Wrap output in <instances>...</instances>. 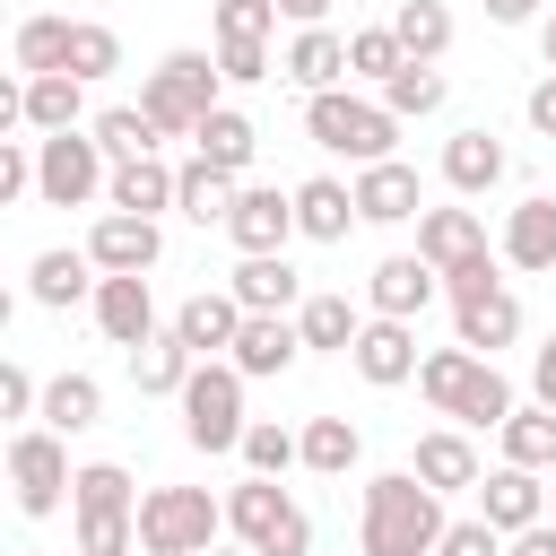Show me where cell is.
Segmentation results:
<instances>
[{"label": "cell", "mask_w": 556, "mask_h": 556, "mask_svg": "<svg viewBox=\"0 0 556 556\" xmlns=\"http://www.w3.org/2000/svg\"><path fill=\"white\" fill-rule=\"evenodd\" d=\"M348 365L374 382V391H391V382H408L426 356H417V321H382V313H365V330H356V348H348Z\"/></svg>", "instance_id": "15"}, {"label": "cell", "mask_w": 556, "mask_h": 556, "mask_svg": "<svg viewBox=\"0 0 556 556\" xmlns=\"http://www.w3.org/2000/svg\"><path fill=\"white\" fill-rule=\"evenodd\" d=\"M278 17H295V26H321V17H330V0H278Z\"/></svg>", "instance_id": "55"}, {"label": "cell", "mask_w": 556, "mask_h": 556, "mask_svg": "<svg viewBox=\"0 0 556 556\" xmlns=\"http://www.w3.org/2000/svg\"><path fill=\"white\" fill-rule=\"evenodd\" d=\"M495 287H504V278H495V252H486V261H469V269H452V278H443V295H452V304H469V295H495Z\"/></svg>", "instance_id": "50"}, {"label": "cell", "mask_w": 556, "mask_h": 556, "mask_svg": "<svg viewBox=\"0 0 556 556\" xmlns=\"http://www.w3.org/2000/svg\"><path fill=\"white\" fill-rule=\"evenodd\" d=\"M217 87H226L217 52H165V61L148 70V87H139V113H148L165 139H191V130L217 113Z\"/></svg>", "instance_id": "5"}, {"label": "cell", "mask_w": 556, "mask_h": 556, "mask_svg": "<svg viewBox=\"0 0 556 556\" xmlns=\"http://www.w3.org/2000/svg\"><path fill=\"white\" fill-rule=\"evenodd\" d=\"M295 460H304V434H287V426H269V417L243 426V469H252V478H287Z\"/></svg>", "instance_id": "42"}, {"label": "cell", "mask_w": 556, "mask_h": 556, "mask_svg": "<svg viewBox=\"0 0 556 556\" xmlns=\"http://www.w3.org/2000/svg\"><path fill=\"white\" fill-rule=\"evenodd\" d=\"M304 130H313V148H330V156H348V165L365 174V165H391L400 113H391L382 96H348V87H330V96H304Z\"/></svg>", "instance_id": "3"}, {"label": "cell", "mask_w": 556, "mask_h": 556, "mask_svg": "<svg viewBox=\"0 0 556 556\" xmlns=\"http://www.w3.org/2000/svg\"><path fill=\"white\" fill-rule=\"evenodd\" d=\"M70 35H78V17H17L9 52L26 78H52V70H70Z\"/></svg>", "instance_id": "33"}, {"label": "cell", "mask_w": 556, "mask_h": 556, "mask_svg": "<svg viewBox=\"0 0 556 556\" xmlns=\"http://www.w3.org/2000/svg\"><path fill=\"white\" fill-rule=\"evenodd\" d=\"M174 191H182V165L130 156V165H113V191H104V208H122V217H156V208H174Z\"/></svg>", "instance_id": "25"}, {"label": "cell", "mask_w": 556, "mask_h": 556, "mask_svg": "<svg viewBox=\"0 0 556 556\" xmlns=\"http://www.w3.org/2000/svg\"><path fill=\"white\" fill-rule=\"evenodd\" d=\"M35 191V139H0V200Z\"/></svg>", "instance_id": "47"}, {"label": "cell", "mask_w": 556, "mask_h": 556, "mask_svg": "<svg viewBox=\"0 0 556 556\" xmlns=\"http://www.w3.org/2000/svg\"><path fill=\"white\" fill-rule=\"evenodd\" d=\"M530 391H539V408H556V339L530 356Z\"/></svg>", "instance_id": "52"}, {"label": "cell", "mask_w": 556, "mask_h": 556, "mask_svg": "<svg viewBox=\"0 0 556 556\" xmlns=\"http://www.w3.org/2000/svg\"><path fill=\"white\" fill-rule=\"evenodd\" d=\"M87 304H96V330H104L113 348H130V356H139L148 339H165V330H156V295H148V278H104Z\"/></svg>", "instance_id": "16"}, {"label": "cell", "mask_w": 556, "mask_h": 556, "mask_svg": "<svg viewBox=\"0 0 556 556\" xmlns=\"http://www.w3.org/2000/svg\"><path fill=\"white\" fill-rule=\"evenodd\" d=\"M356 217L365 226H400V217H426V191H417V165H365L356 174Z\"/></svg>", "instance_id": "21"}, {"label": "cell", "mask_w": 556, "mask_h": 556, "mask_svg": "<svg viewBox=\"0 0 556 556\" xmlns=\"http://www.w3.org/2000/svg\"><path fill=\"white\" fill-rule=\"evenodd\" d=\"M226 235H235V252H243V261L287 252V235H295V191H278V182H243V200H235Z\"/></svg>", "instance_id": "11"}, {"label": "cell", "mask_w": 556, "mask_h": 556, "mask_svg": "<svg viewBox=\"0 0 556 556\" xmlns=\"http://www.w3.org/2000/svg\"><path fill=\"white\" fill-rule=\"evenodd\" d=\"M235 330H243V304H235V287H200V295H182V313H174V339L208 365V356H235Z\"/></svg>", "instance_id": "17"}, {"label": "cell", "mask_w": 556, "mask_h": 556, "mask_svg": "<svg viewBox=\"0 0 556 556\" xmlns=\"http://www.w3.org/2000/svg\"><path fill=\"white\" fill-rule=\"evenodd\" d=\"M504 556H556V521H539V530H521V539H504Z\"/></svg>", "instance_id": "53"}, {"label": "cell", "mask_w": 556, "mask_h": 556, "mask_svg": "<svg viewBox=\"0 0 556 556\" xmlns=\"http://www.w3.org/2000/svg\"><path fill=\"white\" fill-rule=\"evenodd\" d=\"M452 339L469 348V356H495V348H513L521 339V304L495 287V295H469V304H452Z\"/></svg>", "instance_id": "27"}, {"label": "cell", "mask_w": 556, "mask_h": 556, "mask_svg": "<svg viewBox=\"0 0 556 556\" xmlns=\"http://www.w3.org/2000/svg\"><path fill=\"white\" fill-rule=\"evenodd\" d=\"M70 513H78V556H130L139 547V486L122 460H87L70 486Z\"/></svg>", "instance_id": "4"}, {"label": "cell", "mask_w": 556, "mask_h": 556, "mask_svg": "<svg viewBox=\"0 0 556 556\" xmlns=\"http://www.w3.org/2000/svg\"><path fill=\"white\" fill-rule=\"evenodd\" d=\"M235 200H243V182H235V174H217L208 156H191V165H182V191H174V208H182L191 226H226V217H235Z\"/></svg>", "instance_id": "32"}, {"label": "cell", "mask_w": 556, "mask_h": 556, "mask_svg": "<svg viewBox=\"0 0 556 556\" xmlns=\"http://www.w3.org/2000/svg\"><path fill=\"white\" fill-rule=\"evenodd\" d=\"M243 374L226 365V356H208L191 382H182V434L200 443V452H243Z\"/></svg>", "instance_id": "9"}, {"label": "cell", "mask_w": 556, "mask_h": 556, "mask_svg": "<svg viewBox=\"0 0 556 556\" xmlns=\"http://www.w3.org/2000/svg\"><path fill=\"white\" fill-rule=\"evenodd\" d=\"M400 70H408V52H400V35H391V26H356V35H348V78L391 87Z\"/></svg>", "instance_id": "41"}, {"label": "cell", "mask_w": 556, "mask_h": 556, "mask_svg": "<svg viewBox=\"0 0 556 556\" xmlns=\"http://www.w3.org/2000/svg\"><path fill=\"white\" fill-rule=\"evenodd\" d=\"M226 530H235V547H252V556H313V521H304V504H295L278 478H243V486L226 495Z\"/></svg>", "instance_id": "7"}, {"label": "cell", "mask_w": 556, "mask_h": 556, "mask_svg": "<svg viewBox=\"0 0 556 556\" xmlns=\"http://www.w3.org/2000/svg\"><path fill=\"white\" fill-rule=\"evenodd\" d=\"M417 391L443 408V417H460V426H504L521 400H513V382L495 374V356H469L460 339L452 348H434L426 365H417Z\"/></svg>", "instance_id": "2"}, {"label": "cell", "mask_w": 556, "mask_h": 556, "mask_svg": "<svg viewBox=\"0 0 556 556\" xmlns=\"http://www.w3.org/2000/svg\"><path fill=\"white\" fill-rule=\"evenodd\" d=\"M130 374H139V391H148V400H182V382L200 374V356H191V348L165 330V339H148V348L130 356Z\"/></svg>", "instance_id": "34"}, {"label": "cell", "mask_w": 556, "mask_h": 556, "mask_svg": "<svg viewBox=\"0 0 556 556\" xmlns=\"http://www.w3.org/2000/svg\"><path fill=\"white\" fill-rule=\"evenodd\" d=\"M504 261L513 269H556V191H530L504 217Z\"/></svg>", "instance_id": "28"}, {"label": "cell", "mask_w": 556, "mask_h": 556, "mask_svg": "<svg viewBox=\"0 0 556 556\" xmlns=\"http://www.w3.org/2000/svg\"><path fill=\"white\" fill-rule=\"evenodd\" d=\"M0 417H43V382L26 365H0Z\"/></svg>", "instance_id": "48"}, {"label": "cell", "mask_w": 556, "mask_h": 556, "mask_svg": "<svg viewBox=\"0 0 556 556\" xmlns=\"http://www.w3.org/2000/svg\"><path fill=\"white\" fill-rule=\"evenodd\" d=\"M417 261H434V278L486 261V226H478V208H426V217H417Z\"/></svg>", "instance_id": "18"}, {"label": "cell", "mask_w": 556, "mask_h": 556, "mask_svg": "<svg viewBox=\"0 0 556 556\" xmlns=\"http://www.w3.org/2000/svg\"><path fill=\"white\" fill-rule=\"evenodd\" d=\"M348 226H356V182H330V174L295 182V235H313V243H339Z\"/></svg>", "instance_id": "30"}, {"label": "cell", "mask_w": 556, "mask_h": 556, "mask_svg": "<svg viewBox=\"0 0 556 556\" xmlns=\"http://www.w3.org/2000/svg\"><path fill=\"white\" fill-rule=\"evenodd\" d=\"M382 104H391L400 122H426V113H443V70H434V61H408V70L382 87Z\"/></svg>", "instance_id": "43"}, {"label": "cell", "mask_w": 556, "mask_h": 556, "mask_svg": "<svg viewBox=\"0 0 556 556\" xmlns=\"http://www.w3.org/2000/svg\"><path fill=\"white\" fill-rule=\"evenodd\" d=\"M156 252H165L156 217H122V208H104V217H96V235H87V261H96L104 278H148V269H156Z\"/></svg>", "instance_id": "12"}, {"label": "cell", "mask_w": 556, "mask_h": 556, "mask_svg": "<svg viewBox=\"0 0 556 556\" xmlns=\"http://www.w3.org/2000/svg\"><path fill=\"white\" fill-rule=\"evenodd\" d=\"M478 521L486 530H504V539H521V530H539L547 521V486H539V469H486L478 478Z\"/></svg>", "instance_id": "14"}, {"label": "cell", "mask_w": 556, "mask_h": 556, "mask_svg": "<svg viewBox=\"0 0 556 556\" xmlns=\"http://www.w3.org/2000/svg\"><path fill=\"white\" fill-rule=\"evenodd\" d=\"M304 356V330H295V313H243V330H235V374L252 382V374H287Z\"/></svg>", "instance_id": "19"}, {"label": "cell", "mask_w": 556, "mask_h": 556, "mask_svg": "<svg viewBox=\"0 0 556 556\" xmlns=\"http://www.w3.org/2000/svg\"><path fill=\"white\" fill-rule=\"evenodd\" d=\"M78 113H87V78H70V70H52V78H26V87H17V130H35V139L78 130Z\"/></svg>", "instance_id": "20"}, {"label": "cell", "mask_w": 556, "mask_h": 556, "mask_svg": "<svg viewBox=\"0 0 556 556\" xmlns=\"http://www.w3.org/2000/svg\"><path fill=\"white\" fill-rule=\"evenodd\" d=\"M87 130H96V148H104L113 165H130V156H156V139H165V130H156V122H148L139 104H104V113H96Z\"/></svg>", "instance_id": "38"}, {"label": "cell", "mask_w": 556, "mask_h": 556, "mask_svg": "<svg viewBox=\"0 0 556 556\" xmlns=\"http://www.w3.org/2000/svg\"><path fill=\"white\" fill-rule=\"evenodd\" d=\"M443 182H452L460 200L495 191V182H504V139H495V130H452V139H443Z\"/></svg>", "instance_id": "24"}, {"label": "cell", "mask_w": 556, "mask_h": 556, "mask_svg": "<svg viewBox=\"0 0 556 556\" xmlns=\"http://www.w3.org/2000/svg\"><path fill=\"white\" fill-rule=\"evenodd\" d=\"M495 434H504V460H513V469H556V408L530 400V408H513Z\"/></svg>", "instance_id": "37"}, {"label": "cell", "mask_w": 556, "mask_h": 556, "mask_svg": "<svg viewBox=\"0 0 556 556\" xmlns=\"http://www.w3.org/2000/svg\"><path fill=\"white\" fill-rule=\"evenodd\" d=\"M391 35H400L408 61H443V52H452V9H443V0H400V9H391Z\"/></svg>", "instance_id": "36"}, {"label": "cell", "mask_w": 556, "mask_h": 556, "mask_svg": "<svg viewBox=\"0 0 556 556\" xmlns=\"http://www.w3.org/2000/svg\"><path fill=\"white\" fill-rule=\"evenodd\" d=\"M226 530V504L208 486H148L139 495V547L148 556H208Z\"/></svg>", "instance_id": "6"}, {"label": "cell", "mask_w": 556, "mask_h": 556, "mask_svg": "<svg viewBox=\"0 0 556 556\" xmlns=\"http://www.w3.org/2000/svg\"><path fill=\"white\" fill-rule=\"evenodd\" d=\"M547 521H556V486H547Z\"/></svg>", "instance_id": "58"}, {"label": "cell", "mask_w": 556, "mask_h": 556, "mask_svg": "<svg viewBox=\"0 0 556 556\" xmlns=\"http://www.w3.org/2000/svg\"><path fill=\"white\" fill-rule=\"evenodd\" d=\"M96 191H113V156L96 148V130H52V139H35V200H43V208H87Z\"/></svg>", "instance_id": "8"}, {"label": "cell", "mask_w": 556, "mask_h": 556, "mask_svg": "<svg viewBox=\"0 0 556 556\" xmlns=\"http://www.w3.org/2000/svg\"><path fill=\"white\" fill-rule=\"evenodd\" d=\"M104 287V269L87 261V252H35V269H26V295L43 304V313H70L78 295H96Z\"/></svg>", "instance_id": "26"}, {"label": "cell", "mask_w": 556, "mask_h": 556, "mask_svg": "<svg viewBox=\"0 0 556 556\" xmlns=\"http://www.w3.org/2000/svg\"><path fill=\"white\" fill-rule=\"evenodd\" d=\"M521 113H530V130H539V139H556V70L530 87V104H521Z\"/></svg>", "instance_id": "51"}, {"label": "cell", "mask_w": 556, "mask_h": 556, "mask_svg": "<svg viewBox=\"0 0 556 556\" xmlns=\"http://www.w3.org/2000/svg\"><path fill=\"white\" fill-rule=\"evenodd\" d=\"M539 52H547V70H556V17H547V26H539Z\"/></svg>", "instance_id": "56"}, {"label": "cell", "mask_w": 556, "mask_h": 556, "mask_svg": "<svg viewBox=\"0 0 556 556\" xmlns=\"http://www.w3.org/2000/svg\"><path fill=\"white\" fill-rule=\"evenodd\" d=\"M96 417H104L96 374H52V382H43V426H52V434H87Z\"/></svg>", "instance_id": "35"}, {"label": "cell", "mask_w": 556, "mask_h": 556, "mask_svg": "<svg viewBox=\"0 0 556 556\" xmlns=\"http://www.w3.org/2000/svg\"><path fill=\"white\" fill-rule=\"evenodd\" d=\"M278 0H217V43H269Z\"/></svg>", "instance_id": "45"}, {"label": "cell", "mask_w": 556, "mask_h": 556, "mask_svg": "<svg viewBox=\"0 0 556 556\" xmlns=\"http://www.w3.org/2000/svg\"><path fill=\"white\" fill-rule=\"evenodd\" d=\"M191 148H200V156H208L217 174H235V182H243V165L261 156V130H252V113H235V104H217V113H208V122L191 130Z\"/></svg>", "instance_id": "31"}, {"label": "cell", "mask_w": 556, "mask_h": 556, "mask_svg": "<svg viewBox=\"0 0 556 556\" xmlns=\"http://www.w3.org/2000/svg\"><path fill=\"white\" fill-rule=\"evenodd\" d=\"M226 287H235V304H243V313H304V278H295V261H287V252L243 261Z\"/></svg>", "instance_id": "22"}, {"label": "cell", "mask_w": 556, "mask_h": 556, "mask_svg": "<svg viewBox=\"0 0 556 556\" xmlns=\"http://www.w3.org/2000/svg\"><path fill=\"white\" fill-rule=\"evenodd\" d=\"M434 295H443V278H434V261H417V252H391V261H374V278H365V313H382V321H417Z\"/></svg>", "instance_id": "13"}, {"label": "cell", "mask_w": 556, "mask_h": 556, "mask_svg": "<svg viewBox=\"0 0 556 556\" xmlns=\"http://www.w3.org/2000/svg\"><path fill=\"white\" fill-rule=\"evenodd\" d=\"M434 495H460V486H478L486 469H478V443L460 434V426H434V434H417V460H408Z\"/></svg>", "instance_id": "23"}, {"label": "cell", "mask_w": 556, "mask_h": 556, "mask_svg": "<svg viewBox=\"0 0 556 556\" xmlns=\"http://www.w3.org/2000/svg\"><path fill=\"white\" fill-rule=\"evenodd\" d=\"M113 70H122V35L96 26V17H78V35H70V78L96 87V78H113Z\"/></svg>", "instance_id": "44"}, {"label": "cell", "mask_w": 556, "mask_h": 556, "mask_svg": "<svg viewBox=\"0 0 556 556\" xmlns=\"http://www.w3.org/2000/svg\"><path fill=\"white\" fill-rule=\"evenodd\" d=\"M208 556H252V547H208Z\"/></svg>", "instance_id": "57"}, {"label": "cell", "mask_w": 556, "mask_h": 556, "mask_svg": "<svg viewBox=\"0 0 556 556\" xmlns=\"http://www.w3.org/2000/svg\"><path fill=\"white\" fill-rule=\"evenodd\" d=\"M356 452H365V434H356L348 417H313V426H304V469L348 478V469H356Z\"/></svg>", "instance_id": "40"}, {"label": "cell", "mask_w": 556, "mask_h": 556, "mask_svg": "<svg viewBox=\"0 0 556 556\" xmlns=\"http://www.w3.org/2000/svg\"><path fill=\"white\" fill-rule=\"evenodd\" d=\"M9 486H17V513H26V521L61 513V504H70V486H78V469H70V434L26 426V434L9 443Z\"/></svg>", "instance_id": "10"}, {"label": "cell", "mask_w": 556, "mask_h": 556, "mask_svg": "<svg viewBox=\"0 0 556 556\" xmlns=\"http://www.w3.org/2000/svg\"><path fill=\"white\" fill-rule=\"evenodd\" d=\"M486 17H495V26H530V17H539V0H486Z\"/></svg>", "instance_id": "54"}, {"label": "cell", "mask_w": 556, "mask_h": 556, "mask_svg": "<svg viewBox=\"0 0 556 556\" xmlns=\"http://www.w3.org/2000/svg\"><path fill=\"white\" fill-rule=\"evenodd\" d=\"M434 556H504V530H486V521H452Z\"/></svg>", "instance_id": "49"}, {"label": "cell", "mask_w": 556, "mask_h": 556, "mask_svg": "<svg viewBox=\"0 0 556 556\" xmlns=\"http://www.w3.org/2000/svg\"><path fill=\"white\" fill-rule=\"evenodd\" d=\"M443 495L417 469H382L365 478V513H356V547L365 556H434L443 547Z\"/></svg>", "instance_id": "1"}, {"label": "cell", "mask_w": 556, "mask_h": 556, "mask_svg": "<svg viewBox=\"0 0 556 556\" xmlns=\"http://www.w3.org/2000/svg\"><path fill=\"white\" fill-rule=\"evenodd\" d=\"M304 96H330L339 78H348V35H330V26H304L295 43H287V61H278Z\"/></svg>", "instance_id": "29"}, {"label": "cell", "mask_w": 556, "mask_h": 556, "mask_svg": "<svg viewBox=\"0 0 556 556\" xmlns=\"http://www.w3.org/2000/svg\"><path fill=\"white\" fill-rule=\"evenodd\" d=\"M217 70H226V87H261L269 78V43H217Z\"/></svg>", "instance_id": "46"}, {"label": "cell", "mask_w": 556, "mask_h": 556, "mask_svg": "<svg viewBox=\"0 0 556 556\" xmlns=\"http://www.w3.org/2000/svg\"><path fill=\"white\" fill-rule=\"evenodd\" d=\"M295 330H304V348H330V356H348V348H356V330H365V313H356L348 295H304Z\"/></svg>", "instance_id": "39"}]
</instances>
